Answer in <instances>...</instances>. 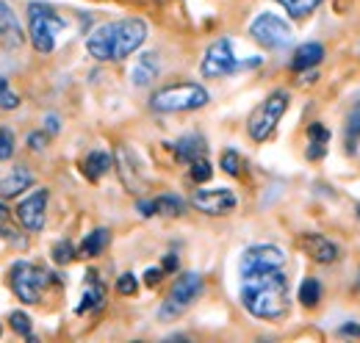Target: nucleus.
<instances>
[{
  "label": "nucleus",
  "mask_w": 360,
  "mask_h": 343,
  "mask_svg": "<svg viewBox=\"0 0 360 343\" xmlns=\"http://www.w3.org/2000/svg\"><path fill=\"white\" fill-rule=\"evenodd\" d=\"M158 75V56L155 53H144L134 67V84L136 86H150Z\"/></svg>",
  "instance_id": "obj_20"
},
{
  "label": "nucleus",
  "mask_w": 360,
  "mask_h": 343,
  "mask_svg": "<svg viewBox=\"0 0 360 343\" xmlns=\"http://www.w3.org/2000/svg\"><path fill=\"white\" fill-rule=\"evenodd\" d=\"M191 205L208 216H225L236 211L238 200L230 188H202V191H194Z\"/></svg>",
  "instance_id": "obj_10"
},
{
  "label": "nucleus",
  "mask_w": 360,
  "mask_h": 343,
  "mask_svg": "<svg viewBox=\"0 0 360 343\" xmlns=\"http://www.w3.org/2000/svg\"><path fill=\"white\" fill-rule=\"evenodd\" d=\"M14 155V133L8 128H0V161Z\"/></svg>",
  "instance_id": "obj_32"
},
{
  "label": "nucleus",
  "mask_w": 360,
  "mask_h": 343,
  "mask_svg": "<svg viewBox=\"0 0 360 343\" xmlns=\"http://www.w3.org/2000/svg\"><path fill=\"white\" fill-rule=\"evenodd\" d=\"M294 20H302V17H308L311 11H316L319 6H321V0H277Z\"/></svg>",
  "instance_id": "obj_25"
},
{
  "label": "nucleus",
  "mask_w": 360,
  "mask_h": 343,
  "mask_svg": "<svg viewBox=\"0 0 360 343\" xmlns=\"http://www.w3.org/2000/svg\"><path fill=\"white\" fill-rule=\"evenodd\" d=\"M261 58H252V61H238L236 53H233V44L230 39H217L205 50V58H202V78H225V75H233L244 67H258Z\"/></svg>",
  "instance_id": "obj_7"
},
{
  "label": "nucleus",
  "mask_w": 360,
  "mask_h": 343,
  "mask_svg": "<svg viewBox=\"0 0 360 343\" xmlns=\"http://www.w3.org/2000/svg\"><path fill=\"white\" fill-rule=\"evenodd\" d=\"M136 208H139V214L144 216V219H150V216H155V202H153V200H141V202H139Z\"/></svg>",
  "instance_id": "obj_37"
},
{
  "label": "nucleus",
  "mask_w": 360,
  "mask_h": 343,
  "mask_svg": "<svg viewBox=\"0 0 360 343\" xmlns=\"http://www.w3.org/2000/svg\"><path fill=\"white\" fill-rule=\"evenodd\" d=\"M202 294V277L197 274V271H186V274H180L178 280H175V285H172V291H169V297L167 302L161 304V310H158V316L164 318V321H169V318H178L180 313H186L194 299Z\"/></svg>",
  "instance_id": "obj_8"
},
{
  "label": "nucleus",
  "mask_w": 360,
  "mask_h": 343,
  "mask_svg": "<svg viewBox=\"0 0 360 343\" xmlns=\"http://www.w3.org/2000/svg\"><path fill=\"white\" fill-rule=\"evenodd\" d=\"M338 335H347V338H360V324H344L338 330Z\"/></svg>",
  "instance_id": "obj_38"
},
{
  "label": "nucleus",
  "mask_w": 360,
  "mask_h": 343,
  "mask_svg": "<svg viewBox=\"0 0 360 343\" xmlns=\"http://www.w3.org/2000/svg\"><path fill=\"white\" fill-rule=\"evenodd\" d=\"M45 141H47L45 133H28V147L31 150H45Z\"/></svg>",
  "instance_id": "obj_35"
},
{
  "label": "nucleus",
  "mask_w": 360,
  "mask_h": 343,
  "mask_svg": "<svg viewBox=\"0 0 360 343\" xmlns=\"http://www.w3.org/2000/svg\"><path fill=\"white\" fill-rule=\"evenodd\" d=\"M103 302H105V285H103V280H100L94 271H89V274H86V285H84V299L75 307V313H78V316L91 313V310L103 307Z\"/></svg>",
  "instance_id": "obj_14"
},
{
  "label": "nucleus",
  "mask_w": 360,
  "mask_h": 343,
  "mask_svg": "<svg viewBox=\"0 0 360 343\" xmlns=\"http://www.w3.org/2000/svg\"><path fill=\"white\" fill-rule=\"evenodd\" d=\"M31 186H34V174L25 169V167H14L11 174H6L0 180V200H11V197L22 194Z\"/></svg>",
  "instance_id": "obj_15"
},
{
  "label": "nucleus",
  "mask_w": 360,
  "mask_h": 343,
  "mask_svg": "<svg viewBox=\"0 0 360 343\" xmlns=\"http://www.w3.org/2000/svg\"><path fill=\"white\" fill-rule=\"evenodd\" d=\"M358 141H360V100L352 105V111L347 114V125H344L347 153H358Z\"/></svg>",
  "instance_id": "obj_23"
},
{
  "label": "nucleus",
  "mask_w": 360,
  "mask_h": 343,
  "mask_svg": "<svg viewBox=\"0 0 360 343\" xmlns=\"http://www.w3.org/2000/svg\"><path fill=\"white\" fill-rule=\"evenodd\" d=\"M144 39H147V22L139 17H128L94 28L86 39V50L97 61H122L136 53Z\"/></svg>",
  "instance_id": "obj_2"
},
{
  "label": "nucleus",
  "mask_w": 360,
  "mask_h": 343,
  "mask_svg": "<svg viewBox=\"0 0 360 343\" xmlns=\"http://www.w3.org/2000/svg\"><path fill=\"white\" fill-rule=\"evenodd\" d=\"M288 111V91H271L269 97L250 114V122H247V130H250V136L255 138V141H266L274 128H277V122L283 119V114Z\"/></svg>",
  "instance_id": "obj_5"
},
{
  "label": "nucleus",
  "mask_w": 360,
  "mask_h": 343,
  "mask_svg": "<svg viewBox=\"0 0 360 343\" xmlns=\"http://www.w3.org/2000/svg\"><path fill=\"white\" fill-rule=\"evenodd\" d=\"M250 37L261 47H266V50H285L291 44V39H294V31H291V25L283 17H277L271 11H264V14H258L252 20Z\"/></svg>",
  "instance_id": "obj_9"
},
{
  "label": "nucleus",
  "mask_w": 360,
  "mask_h": 343,
  "mask_svg": "<svg viewBox=\"0 0 360 343\" xmlns=\"http://www.w3.org/2000/svg\"><path fill=\"white\" fill-rule=\"evenodd\" d=\"M28 20H31V44L39 53H50L56 47V37L64 31V17L56 14L45 3H31Z\"/></svg>",
  "instance_id": "obj_4"
},
{
  "label": "nucleus",
  "mask_w": 360,
  "mask_h": 343,
  "mask_svg": "<svg viewBox=\"0 0 360 343\" xmlns=\"http://www.w3.org/2000/svg\"><path fill=\"white\" fill-rule=\"evenodd\" d=\"M11 327H14V332H20L22 338L31 341V318H28L22 310H14V313H11Z\"/></svg>",
  "instance_id": "obj_31"
},
{
  "label": "nucleus",
  "mask_w": 360,
  "mask_h": 343,
  "mask_svg": "<svg viewBox=\"0 0 360 343\" xmlns=\"http://www.w3.org/2000/svg\"><path fill=\"white\" fill-rule=\"evenodd\" d=\"M45 208H47V188L34 191L28 200L20 202L17 216H20L22 227H25L28 233H39V230L45 227Z\"/></svg>",
  "instance_id": "obj_12"
},
{
  "label": "nucleus",
  "mask_w": 360,
  "mask_h": 343,
  "mask_svg": "<svg viewBox=\"0 0 360 343\" xmlns=\"http://www.w3.org/2000/svg\"><path fill=\"white\" fill-rule=\"evenodd\" d=\"M75 247L70 244V241H58L56 247H53V260L58 263V266H67V263H72L75 260Z\"/></svg>",
  "instance_id": "obj_30"
},
{
  "label": "nucleus",
  "mask_w": 360,
  "mask_h": 343,
  "mask_svg": "<svg viewBox=\"0 0 360 343\" xmlns=\"http://www.w3.org/2000/svg\"><path fill=\"white\" fill-rule=\"evenodd\" d=\"M358 216H360V205H358Z\"/></svg>",
  "instance_id": "obj_43"
},
{
  "label": "nucleus",
  "mask_w": 360,
  "mask_h": 343,
  "mask_svg": "<svg viewBox=\"0 0 360 343\" xmlns=\"http://www.w3.org/2000/svg\"><path fill=\"white\" fill-rule=\"evenodd\" d=\"M8 285L14 291V297L25 304H37L42 299V291L47 285V274L45 268L28 263V260H17L8 271Z\"/></svg>",
  "instance_id": "obj_6"
},
{
  "label": "nucleus",
  "mask_w": 360,
  "mask_h": 343,
  "mask_svg": "<svg viewBox=\"0 0 360 343\" xmlns=\"http://www.w3.org/2000/svg\"><path fill=\"white\" fill-rule=\"evenodd\" d=\"M285 263V252L274 244H258V247H250L244 255H241V266L238 271L241 274H250V271H264V268H280Z\"/></svg>",
  "instance_id": "obj_11"
},
{
  "label": "nucleus",
  "mask_w": 360,
  "mask_h": 343,
  "mask_svg": "<svg viewBox=\"0 0 360 343\" xmlns=\"http://www.w3.org/2000/svg\"><path fill=\"white\" fill-rule=\"evenodd\" d=\"M0 42L3 44H17L22 42V31H20V22L14 17V11L0 0Z\"/></svg>",
  "instance_id": "obj_18"
},
{
  "label": "nucleus",
  "mask_w": 360,
  "mask_h": 343,
  "mask_svg": "<svg viewBox=\"0 0 360 343\" xmlns=\"http://www.w3.org/2000/svg\"><path fill=\"white\" fill-rule=\"evenodd\" d=\"M161 277H164V268H147V271H144V283H147V285H158Z\"/></svg>",
  "instance_id": "obj_36"
},
{
  "label": "nucleus",
  "mask_w": 360,
  "mask_h": 343,
  "mask_svg": "<svg viewBox=\"0 0 360 343\" xmlns=\"http://www.w3.org/2000/svg\"><path fill=\"white\" fill-rule=\"evenodd\" d=\"M117 291H120L122 297H134L136 291H139V283H136L134 274H122V277L117 280Z\"/></svg>",
  "instance_id": "obj_33"
},
{
  "label": "nucleus",
  "mask_w": 360,
  "mask_h": 343,
  "mask_svg": "<svg viewBox=\"0 0 360 343\" xmlns=\"http://www.w3.org/2000/svg\"><path fill=\"white\" fill-rule=\"evenodd\" d=\"M319 299H321V285H319V280L308 277V280L300 285V302H302L305 307H316Z\"/></svg>",
  "instance_id": "obj_27"
},
{
  "label": "nucleus",
  "mask_w": 360,
  "mask_h": 343,
  "mask_svg": "<svg viewBox=\"0 0 360 343\" xmlns=\"http://www.w3.org/2000/svg\"><path fill=\"white\" fill-rule=\"evenodd\" d=\"M117 161H120V177H122V183H125V186H128V191H141V180H139V177H136V167H139V164H136V158H134V153H131V150H128V147H120V150H117Z\"/></svg>",
  "instance_id": "obj_19"
},
{
  "label": "nucleus",
  "mask_w": 360,
  "mask_h": 343,
  "mask_svg": "<svg viewBox=\"0 0 360 343\" xmlns=\"http://www.w3.org/2000/svg\"><path fill=\"white\" fill-rule=\"evenodd\" d=\"M153 202H155V214L180 216L183 211H186L183 200H180V197H172V194H164V197H158V200H153Z\"/></svg>",
  "instance_id": "obj_26"
},
{
  "label": "nucleus",
  "mask_w": 360,
  "mask_h": 343,
  "mask_svg": "<svg viewBox=\"0 0 360 343\" xmlns=\"http://www.w3.org/2000/svg\"><path fill=\"white\" fill-rule=\"evenodd\" d=\"M208 103V91L200 84H172L153 94L150 108L158 114H180V111H197Z\"/></svg>",
  "instance_id": "obj_3"
},
{
  "label": "nucleus",
  "mask_w": 360,
  "mask_h": 343,
  "mask_svg": "<svg viewBox=\"0 0 360 343\" xmlns=\"http://www.w3.org/2000/svg\"><path fill=\"white\" fill-rule=\"evenodd\" d=\"M175 268H178V257L175 255L164 257V271H175Z\"/></svg>",
  "instance_id": "obj_40"
},
{
  "label": "nucleus",
  "mask_w": 360,
  "mask_h": 343,
  "mask_svg": "<svg viewBox=\"0 0 360 343\" xmlns=\"http://www.w3.org/2000/svg\"><path fill=\"white\" fill-rule=\"evenodd\" d=\"M47 125V133H58V130H61V125H58V117H53V114H47V119H45Z\"/></svg>",
  "instance_id": "obj_39"
},
{
  "label": "nucleus",
  "mask_w": 360,
  "mask_h": 343,
  "mask_svg": "<svg viewBox=\"0 0 360 343\" xmlns=\"http://www.w3.org/2000/svg\"><path fill=\"white\" fill-rule=\"evenodd\" d=\"M108 169H111V155H108V153L94 150V153L86 155V161H84V174L89 177L91 183H97Z\"/></svg>",
  "instance_id": "obj_22"
},
{
  "label": "nucleus",
  "mask_w": 360,
  "mask_h": 343,
  "mask_svg": "<svg viewBox=\"0 0 360 343\" xmlns=\"http://www.w3.org/2000/svg\"><path fill=\"white\" fill-rule=\"evenodd\" d=\"M302 250L314 257L316 263H335L338 260V247L324 238L321 233H305L302 235Z\"/></svg>",
  "instance_id": "obj_13"
},
{
  "label": "nucleus",
  "mask_w": 360,
  "mask_h": 343,
  "mask_svg": "<svg viewBox=\"0 0 360 343\" xmlns=\"http://www.w3.org/2000/svg\"><path fill=\"white\" fill-rule=\"evenodd\" d=\"M17 105H20V97H17L14 91H8V86L0 89V108H3V111H11V108H17Z\"/></svg>",
  "instance_id": "obj_34"
},
{
  "label": "nucleus",
  "mask_w": 360,
  "mask_h": 343,
  "mask_svg": "<svg viewBox=\"0 0 360 343\" xmlns=\"http://www.w3.org/2000/svg\"><path fill=\"white\" fill-rule=\"evenodd\" d=\"M0 89H6V78H0Z\"/></svg>",
  "instance_id": "obj_42"
},
{
  "label": "nucleus",
  "mask_w": 360,
  "mask_h": 343,
  "mask_svg": "<svg viewBox=\"0 0 360 343\" xmlns=\"http://www.w3.org/2000/svg\"><path fill=\"white\" fill-rule=\"evenodd\" d=\"M6 219H8V208L0 202V221H6Z\"/></svg>",
  "instance_id": "obj_41"
},
{
  "label": "nucleus",
  "mask_w": 360,
  "mask_h": 343,
  "mask_svg": "<svg viewBox=\"0 0 360 343\" xmlns=\"http://www.w3.org/2000/svg\"><path fill=\"white\" fill-rule=\"evenodd\" d=\"M241 304L250 316L277 321L288 313V277L280 268H264L241 274Z\"/></svg>",
  "instance_id": "obj_1"
},
{
  "label": "nucleus",
  "mask_w": 360,
  "mask_h": 343,
  "mask_svg": "<svg viewBox=\"0 0 360 343\" xmlns=\"http://www.w3.org/2000/svg\"><path fill=\"white\" fill-rule=\"evenodd\" d=\"M308 158L311 161H319L324 153H327V144H330V130L324 128V125H319L314 122L311 128H308Z\"/></svg>",
  "instance_id": "obj_21"
},
{
  "label": "nucleus",
  "mask_w": 360,
  "mask_h": 343,
  "mask_svg": "<svg viewBox=\"0 0 360 343\" xmlns=\"http://www.w3.org/2000/svg\"><path fill=\"white\" fill-rule=\"evenodd\" d=\"M324 58V47L319 42H308V44H300L294 58H291V70L294 72H305V70H314L316 64H321Z\"/></svg>",
  "instance_id": "obj_17"
},
{
  "label": "nucleus",
  "mask_w": 360,
  "mask_h": 343,
  "mask_svg": "<svg viewBox=\"0 0 360 343\" xmlns=\"http://www.w3.org/2000/svg\"><path fill=\"white\" fill-rule=\"evenodd\" d=\"M222 169H225L227 174H233V177H241L244 161H241V155H238L236 150H225V153H222Z\"/></svg>",
  "instance_id": "obj_28"
},
{
  "label": "nucleus",
  "mask_w": 360,
  "mask_h": 343,
  "mask_svg": "<svg viewBox=\"0 0 360 343\" xmlns=\"http://www.w3.org/2000/svg\"><path fill=\"white\" fill-rule=\"evenodd\" d=\"M211 174H214V167L205 161V155L197 158V161H191V180H194V183H208Z\"/></svg>",
  "instance_id": "obj_29"
},
{
  "label": "nucleus",
  "mask_w": 360,
  "mask_h": 343,
  "mask_svg": "<svg viewBox=\"0 0 360 343\" xmlns=\"http://www.w3.org/2000/svg\"><path fill=\"white\" fill-rule=\"evenodd\" d=\"M172 150H175V158H178L180 164H191V161L202 158L208 147H205V138H202V136L191 133V136H183V138H178V141L172 144Z\"/></svg>",
  "instance_id": "obj_16"
},
{
  "label": "nucleus",
  "mask_w": 360,
  "mask_h": 343,
  "mask_svg": "<svg viewBox=\"0 0 360 343\" xmlns=\"http://www.w3.org/2000/svg\"><path fill=\"white\" fill-rule=\"evenodd\" d=\"M108 241H111V233L105 230V227H100V230H91L89 235L84 238V244H81V255L84 257H97L105 247H108Z\"/></svg>",
  "instance_id": "obj_24"
}]
</instances>
